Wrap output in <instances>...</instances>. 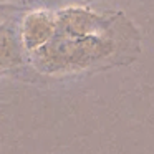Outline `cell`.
<instances>
[{
  "mask_svg": "<svg viewBox=\"0 0 154 154\" xmlns=\"http://www.w3.org/2000/svg\"><path fill=\"white\" fill-rule=\"evenodd\" d=\"M51 33V22L45 15L38 14L27 20L23 30V42L28 48H37Z\"/></svg>",
  "mask_w": 154,
  "mask_h": 154,
  "instance_id": "1",
  "label": "cell"
}]
</instances>
